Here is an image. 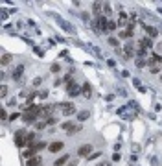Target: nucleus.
I'll return each mask as SVG.
<instances>
[{"label":"nucleus","instance_id":"1","mask_svg":"<svg viewBox=\"0 0 162 166\" xmlns=\"http://www.w3.org/2000/svg\"><path fill=\"white\" fill-rule=\"evenodd\" d=\"M55 109L61 111L63 116H72V115L75 113V105H74L72 102H61V103L55 105Z\"/></svg>","mask_w":162,"mask_h":166},{"label":"nucleus","instance_id":"2","mask_svg":"<svg viewBox=\"0 0 162 166\" xmlns=\"http://www.w3.org/2000/svg\"><path fill=\"white\" fill-rule=\"evenodd\" d=\"M107 17H100V19H94L92 22H90V26L94 28V31L96 33H101V31H105V28H107Z\"/></svg>","mask_w":162,"mask_h":166},{"label":"nucleus","instance_id":"3","mask_svg":"<svg viewBox=\"0 0 162 166\" xmlns=\"http://www.w3.org/2000/svg\"><path fill=\"white\" fill-rule=\"evenodd\" d=\"M26 135H28V131H26V129H20V131H17V133H15V144H17L18 148L26 146Z\"/></svg>","mask_w":162,"mask_h":166},{"label":"nucleus","instance_id":"4","mask_svg":"<svg viewBox=\"0 0 162 166\" xmlns=\"http://www.w3.org/2000/svg\"><path fill=\"white\" fill-rule=\"evenodd\" d=\"M67 92H68V96H79L81 94V89H79V85H75L72 81V83L67 85Z\"/></svg>","mask_w":162,"mask_h":166},{"label":"nucleus","instance_id":"5","mask_svg":"<svg viewBox=\"0 0 162 166\" xmlns=\"http://www.w3.org/2000/svg\"><path fill=\"white\" fill-rule=\"evenodd\" d=\"M78 155L79 157H90L92 155V146L90 144H83V146L78 150Z\"/></svg>","mask_w":162,"mask_h":166},{"label":"nucleus","instance_id":"6","mask_svg":"<svg viewBox=\"0 0 162 166\" xmlns=\"http://www.w3.org/2000/svg\"><path fill=\"white\" fill-rule=\"evenodd\" d=\"M61 127L67 131V133H75V131H79V129H81V126H79V124H72V122H64Z\"/></svg>","mask_w":162,"mask_h":166},{"label":"nucleus","instance_id":"7","mask_svg":"<svg viewBox=\"0 0 162 166\" xmlns=\"http://www.w3.org/2000/svg\"><path fill=\"white\" fill-rule=\"evenodd\" d=\"M26 166H42V159L41 155H35V157H31L26 161Z\"/></svg>","mask_w":162,"mask_h":166},{"label":"nucleus","instance_id":"8","mask_svg":"<svg viewBox=\"0 0 162 166\" xmlns=\"http://www.w3.org/2000/svg\"><path fill=\"white\" fill-rule=\"evenodd\" d=\"M81 96H83V98H90V96H92V87H90L89 83H85V85L81 87Z\"/></svg>","mask_w":162,"mask_h":166},{"label":"nucleus","instance_id":"9","mask_svg":"<svg viewBox=\"0 0 162 166\" xmlns=\"http://www.w3.org/2000/svg\"><path fill=\"white\" fill-rule=\"evenodd\" d=\"M63 146H64L63 142H57V140H55V142H52L50 146H48V150H50L52 153H57V151H61V150H63Z\"/></svg>","mask_w":162,"mask_h":166},{"label":"nucleus","instance_id":"10","mask_svg":"<svg viewBox=\"0 0 162 166\" xmlns=\"http://www.w3.org/2000/svg\"><path fill=\"white\" fill-rule=\"evenodd\" d=\"M22 72H24V65H17V66H15V70L11 72V76H13V80H18V77L22 76Z\"/></svg>","mask_w":162,"mask_h":166},{"label":"nucleus","instance_id":"11","mask_svg":"<svg viewBox=\"0 0 162 166\" xmlns=\"http://www.w3.org/2000/svg\"><path fill=\"white\" fill-rule=\"evenodd\" d=\"M94 15H96V19L103 17V4H100V2L94 4Z\"/></svg>","mask_w":162,"mask_h":166},{"label":"nucleus","instance_id":"12","mask_svg":"<svg viewBox=\"0 0 162 166\" xmlns=\"http://www.w3.org/2000/svg\"><path fill=\"white\" fill-rule=\"evenodd\" d=\"M44 148H46V142H35V144H33V146H31L30 150H33V153L37 155L39 151H42Z\"/></svg>","mask_w":162,"mask_h":166},{"label":"nucleus","instance_id":"13","mask_svg":"<svg viewBox=\"0 0 162 166\" xmlns=\"http://www.w3.org/2000/svg\"><path fill=\"white\" fill-rule=\"evenodd\" d=\"M124 50H125V57H133V55L136 54V52H135V48H133V44H131V42H127Z\"/></svg>","mask_w":162,"mask_h":166},{"label":"nucleus","instance_id":"14","mask_svg":"<svg viewBox=\"0 0 162 166\" xmlns=\"http://www.w3.org/2000/svg\"><path fill=\"white\" fill-rule=\"evenodd\" d=\"M68 161H70V155H61V157L53 162V166H63L64 162H68Z\"/></svg>","mask_w":162,"mask_h":166},{"label":"nucleus","instance_id":"15","mask_svg":"<svg viewBox=\"0 0 162 166\" xmlns=\"http://www.w3.org/2000/svg\"><path fill=\"white\" fill-rule=\"evenodd\" d=\"M144 30H146V33H147L149 37H157V35H158L157 28H151V26H144Z\"/></svg>","mask_w":162,"mask_h":166},{"label":"nucleus","instance_id":"16","mask_svg":"<svg viewBox=\"0 0 162 166\" xmlns=\"http://www.w3.org/2000/svg\"><path fill=\"white\" fill-rule=\"evenodd\" d=\"M127 24H131V22H129V19H127V15H120V19H118V26H127Z\"/></svg>","mask_w":162,"mask_h":166},{"label":"nucleus","instance_id":"17","mask_svg":"<svg viewBox=\"0 0 162 166\" xmlns=\"http://www.w3.org/2000/svg\"><path fill=\"white\" fill-rule=\"evenodd\" d=\"M89 116H90V113H89V111H79V113H78V120H79V122L87 120Z\"/></svg>","mask_w":162,"mask_h":166},{"label":"nucleus","instance_id":"18","mask_svg":"<svg viewBox=\"0 0 162 166\" xmlns=\"http://www.w3.org/2000/svg\"><path fill=\"white\" fill-rule=\"evenodd\" d=\"M138 44H140V46H144V48H149V46H151V39H147V37H142Z\"/></svg>","mask_w":162,"mask_h":166},{"label":"nucleus","instance_id":"19","mask_svg":"<svg viewBox=\"0 0 162 166\" xmlns=\"http://www.w3.org/2000/svg\"><path fill=\"white\" fill-rule=\"evenodd\" d=\"M9 61H11V55H9V54H4V55H2V59H0V65H2V66H6Z\"/></svg>","mask_w":162,"mask_h":166},{"label":"nucleus","instance_id":"20","mask_svg":"<svg viewBox=\"0 0 162 166\" xmlns=\"http://www.w3.org/2000/svg\"><path fill=\"white\" fill-rule=\"evenodd\" d=\"M116 24H118V22H114V20H107V28H105V31H112V30L116 28Z\"/></svg>","mask_w":162,"mask_h":166},{"label":"nucleus","instance_id":"21","mask_svg":"<svg viewBox=\"0 0 162 166\" xmlns=\"http://www.w3.org/2000/svg\"><path fill=\"white\" fill-rule=\"evenodd\" d=\"M136 66H138V68H144V66H146V59L144 57H138L136 59Z\"/></svg>","mask_w":162,"mask_h":166},{"label":"nucleus","instance_id":"22","mask_svg":"<svg viewBox=\"0 0 162 166\" xmlns=\"http://www.w3.org/2000/svg\"><path fill=\"white\" fill-rule=\"evenodd\" d=\"M100 155H101V151H96V153H92V155H90V157H87V161H94V159H98Z\"/></svg>","mask_w":162,"mask_h":166},{"label":"nucleus","instance_id":"23","mask_svg":"<svg viewBox=\"0 0 162 166\" xmlns=\"http://www.w3.org/2000/svg\"><path fill=\"white\" fill-rule=\"evenodd\" d=\"M50 70H52V72H59V70H61V66H59L57 63H53V65L50 66Z\"/></svg>","mask_w":162,"mask_h":166},{"label":"nucleus","instance_id":"24","mask_svg":"<svg viewBox=\"0 0 162 166\" xmlns=\"http://www.w3.org/2000/svg\"><path fill=\"white\" fill-rule=\"evenodd\" d=\"M109 44H112V46H116V48H118V39H114V37H109Z\"/></svg>","mask_w":162,"mask_h":166},{"label":"nucleus","instance_id":"25","mask_svg":"<svg viewBox=\"0 0 162 166\" xmlns=\"http://www.w3.org/2000/svg\"><path fill=\"white\" fill-rule=\"evenodd\" d=\"M0 94H2V98H6V94H7V87H6V85H2V89H0Z\"/></svg>","mask_w":162,"mask_h":166},{"label":"nucleus","instance_id":"26","mask_svg":"<svg viewBox=\"0 0 162 166\" xmlns=\"http://www.w3.org/2000/svg\"><path fill=\"white\" fill-rule=\"evenodd\" d=\"M68 166H78V159H70L68 161Z\"/></svg>","mask_w":162,"mask_h":166},{"label":"nucleus","instance_id":"27","mask_svg":"<svg viewBox=\"0 0 162 166\" xmlns=\"http://www.w3.org/2000/svg\"><path fill=\"white\" fill-rule=\"evenodd\" d=\"M41 83H42V80H41V77H35V80H33V85H35V87H39Z\"/></svg>","mask_w":162,"mask_h":166},{"label":"nucleus","instance_id":"28","mask_svg":"<svg viewBox=\"0 0 162 166\" xmlns=\"http://www.w3.org/2000/svg\"><path fill=\"white\" fill-rule=\"evenodd\" d=\"M48 96V91H41V94H39V98H46Z\"/></svg>","mask_w":162,"mask_h":166},{"label":"nucleus","instance_id":"29","mask_svg":"<svg viewBox=\"0 0 162 166\" xmlns=\"http://www.w3.org/2000/svg\"><path fill=\"white\" fill-rule=\"evenodd\" d=\"M0 116H2V120L7 118V113H6V109H2V113H0Z\"/></svg>","mask_w":162,"mask_h":166},{"label":"nucleus","instance_id":"30","mask_svg":"<svg viewBox=\"0 0 162 166\" xmlns=\"http://www.w3.org/2000/svg\"><path fill=\"white\" fill-rule=\"evenodd\" d=\"M98 166H111V162H109V161H101Z\"/></svg>","mask_w":162,"mask_h":166},{"label":"nucleus","instance_id":"31","mask_svg":"<svg viewBox=\"0 0 162 166\" xmlns=\"http://www.w3.org/2000/svg\"><path fill=\"white\" fill-rule=\"evenodd\" d=\"M17 118H18V113H13L11 116H9V120H11V122H13V120H17Z\"/></svg>","mask_w":162,"mask_h":166},{"label":"nucleus","instance_id":"32","mask_svg":"<svg viewBox=\"0 0 162 166\" xmlns=\"http://www.w3.org/2000/svg\"><path fill=\"white\" fill-rule=\"evenodd\" d=\"M160 81H162V74H160Z\"/></svg>","mask_w":162,"mask_h":166}]
</instances>
